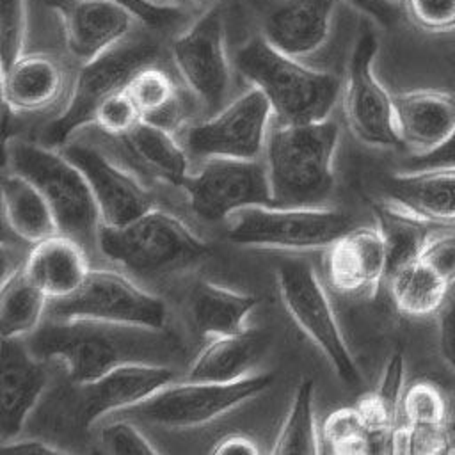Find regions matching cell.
I'll use <instances>...</instances> for the list:
<instances>
[{"mask_svg":"<svg viewBox=\"0 0 455 455\" xmlns=\"http://www.w3.org/2000/svg\"><path fill=\"white\" fill-rule=\"evenodd\" d=\"M259 299L210 281H199L190 293V315L196 327L208 336H224L245 329L247 315Z\"/></svg>","mask_w":455,"mask_h":455,"instance_id":"f1b7e54d","label":"cell"},{"mask_svg":"<svg viewBox=\"0 0 455 455\" xmlns=\"http://www.w3.org/2000/svg\"><path fill=\"white\" fill-rule=\"evenodd\" d=\"M448 409L450 400L435 384L416 380L403 391L400 421L416 428H443L448 427Z\"/></svg>","mask_w":455,"mask_h":455,"instance_id":"e575fe53","label":"cell"},{"mask_svg":"<svg viewBox=\"0 0 455 455\" xmlns=\"http://www.w3.org/2000/svg\"><path fill=\"white\" fill-rule=\"evenodd\" d=\"M2 210L11 231L28 243H37L60 233L44 196L18 172L7 171L2 176Z\"/></svg>","mask_w":455,"mask_h":455,"instance_id":"83f0119b","label":"cell"},{"mask_svg":"<svg viewBox=\"0 0 455 455\" xmlns=\"http://www.w3.org/2000/svg\"><path fill=\"white\" fill-rule=\"evenodd\" d=\"M172 59L187 87L208 112H219L229 91L224 23L217 9L203 14L172 43Z\"/></svg>","mask_w":455,"mask_h":455,"instance_id":"5bb4252c","label":"cell"},{"mask_svg":"<svg viewBox=\"0 0 455 455\" xmlns=\"http://www.w3.org/2000/svg\"><path fill=\"white\" fill-rule=\"evenodd\" d=\"M395 119L403 146L427 153L446 140L455 128V94L419 89L393 94Z\"/></svg>","mask_w":455,"mask_h":455,"instance_id":"44dd1931","label":"cell"},{"mask_svg":"<svg viewBox=\"0 0 455 455\" xmlns=\"http://www.w3.org/2000/svg\"><path fill=\"white\" fill-rule=\"evenodd\" d=\"M64 80V69L53 57L21 55L2 71L4 105L12 112L43 110L59 100Z\"/></svg>","mask_w":455,"mask_h":455,"instance_id":"484cf974","label":"cell"},{"mask_svg":"<svg viewBox=\"0 0 455 455\" xmlns=\"http://www.w3.org/2000/svg\"><path fill=\"white\" fill-rule=\"evenodd\" d=\"M124 91L137 105L142 121L169 132L181 124L185 117L183 101L165 71L151 64L144 66L128 80Z\"/></svg>","mask_w":455,"mask_h":455,"instance_id":"1f68e13d","label":"cell"},{"mask_svg":"<svg viewBox=\"0 0 455 455\" xmlns=\"http://www.w3.org/2000/svg\"><path fill=\"white\" fill-rule=\"evenodd\" d=\"M338 139V124L329 119L270 124L265 144L270 206H320L334 187L332 162Z\"/></svg>","mask_w":455,"mask_h":455,"instance_id":"7a4b0ae2","label":"cell"},{"mask_svg":"<svg viewBox=\"0 0 455 455\" xmlns=\"http://www.w3.org/2000/svg\"><path fill=\"white\" fill-rule=\"evenodd\" d=\"M336 0H281L263 20L261 36L279 52L295 59L323 46Z\"/></svg>","mask_w":455,"mask_h":455,"instance_id":"ffe728a7","label":"cell"},{"mask_svg":"<svg viewBox=\"0 0 455 455\" xmlns=\"http://www.w3.org/2000/svg\"><path fill=\"white\" fill-rule=\"evenodd\" d=\"M124 162L137 172L164 183L183 187L188 176V153L178 144L172 132L140 121L116 139Z\"/></svg>","mask_w":455,"mask_h":455,"instance_id":"7402d4cb","label":"cell"},{"mask_svg":"<svg viewBox=\"0 0 455 455\" xmlns=\"http://www.w3.org/2000/svg\"><path fill=\"white\" fill-rule=\"evenodd\" d=\"M437 341L443 361L455 371V297L446 300L437 313Z\"/></svg>","mask_w":455,"mask_h":455,"instance_id":"ee69618b","label":"cell"},{"mask_svg":"<svg viewBox=\"0 0 455 455\" xmlns=\"http://www.w3.org/2000/svg\"><path fill=\"white\" fill-rule=\"evenodd\" d=\"M437 167H455V128L443 144L427 153H412L405 164V171Z\"/></svg>","mask_w":455,"mask_h":455,"instance_id":"7bdbcfd3","label":"cell"},{"mask_svg":"<svg viewBox=\"0 0 455 455\" xmlns=\"http://www.w3.org/2000/svg\"><path fill=\"white\" fill-rule=\"evenodd\" d=\"M25 44V2L0 0V55L2 71L23 55Z\"/></svg>","mask_w":455,"mask_h":455,"instance_id":"74e56055","label":"cell"},{"mask_svg":"<svg viewBox=\"0 0 455 455\" xmlns=\"http://www.w3.org/2000/svg\"><path fill=\"white\" fill-rule=\"evenodd\" d=\"M128 7L133 16L151 28H162L178 18V9L172 5L155 4L151 0H116Z\"/></svg>","mask_w":455,"mask_h":455,"instance_id":"b9f144b4","label":"cell"},{"mask_svg":"<svg viewBox=\"0 0 455 455\" xmlns=\"http://www.w3.org/2000/svg\"><path fill=\"white\" fill-rule=\"evenodd\" d=\"M158 46L148 39L119 41L98 57L82 64L71 96L44 132L50 146L62 148L84 124L94 123L98 107L114 92L126 87L128 80L144 66L155 62Z\"/></svg>","mask_w":455,"mask_h":455,"instance_id":"8992f818","label":"cell"},{"mask_svg":"<svg viewBox=\"0 0 455 455\" xmlns=\"http://www.w3.org/2000/svg\"><path fill=\"white\" fill-rule=\"evenodd\" d=\"M323 437L332 453H375L371 434L357 407H343L323 421Z\"/></svg>","mask_w":455,"mask_h":455,"instance_id":"d590c367","label":"cell"},{"mask_svg":"<svg viewBox=\"0 0 455 455\" xmlns=\"http://www.w3.org/2000/svg\"><path fill=\"white\" fill-rule=\"evenodd\" d=\"M46 315L53 320L85 318L155 329L165 327L167 320L162 299L114 270H91L78 290L50 299Z\"/></svg>","mask_w":455,"mask_h":455,"instance_id":"9c48e42d","label":"cell"},{"mask_svg":"<svg viewBox=\"0 0 455 455\" xmlns=\"http://www.w3.org/2000/svg\"><path fill=\"white\" fill-rule=\"evenodd\" d=\"M2 453H18V455H59L66 450L41 439H11L2 443Z\"/></svg>","mask_w":455,"mask_h":455,"instance_id":"bcb514c9","label":"cell"},{"mask_svg":"<svg viewBox=\"0 0 455 455\" xmlns=\"http://www.w3.org/2000/svg\"><path fill=\"white\" fill-rule=\"evenodd\" d=\"M448 430L451 435V448L450 453H455V395L450 400V409H448Z\"/></svg>","mask_w":455,"mask_h":455,"instance_id":"c3c4849f","label":"cell"},{"mask_svg":"<svg viewBox=\"0 0 455 455\" xmlns=\"http://www.w3.org/2000/svg\"><path fill=\"white\" fill-rule=\"evenodd\" d=\"M389 201L435 222L455 226V167L402 171L386 180Z\"/></svg>","mask_w":455,"mask_h":455,"instance_id":"cb8c5ba5","label":"cell"},{"mask_svg":"<svg viewBox=\"0 0 455 455\" xmlns=\"http://www.w3.org/2000/svg\"><path fill=\"white\" fill-rule=\"evenodd\" d=\"M387 283L396 309L412 318L437 315L453 286L419 256L393 272Z\"/></svg>","mask_w":455,"mask_h":455,"instance_id":"4dcf8cb0","label":"cell"},{"mask_svg":"<svg viewBox=\"0 0 455 455\" xmlns=\"http://www.w3.org/2000/svg\"><path fill=\"white\" fill-rule=\"evenodd\" d=\"M450 284H455V233H437L419 254Z\"/></svg>","mask_w":455,"mask_h":455,"instance_id":"60d3db41","label":"cell"},{"mask_svg":"<svg viewBox=\"0 0 455 455\" xmlns=\"http://www.w3.org/2000/svg\"><path fill=\"white\" fill-rule=\"evenodd\" d=\"M23 270L48 299L73 293L91 272L85 247L64 233L32 243L23 261Z\"/></svg>","mask_w":455,"mask_h":455,"instance_id":"603a6c76","label":"cell"},{"mask_svg":"<svg viewBox=\"0 0 455 455\" xmlns=\"http://www.w3.org/2000/svg\"><path fill=\"white\" fill-rule=\"evenodd\" d=\"M403 354L393 352L382 371V379L377 389L366 393L355 403L361 412L377 451H389L391 434L396 428L402 416V396L403 386Z\"/></svg>","mask_w":455,"mask_h":455,"instance_id":"f546056e","label":"cell"},{"mask_svg":"<svg viewBox=\"0 0 455 455\" xmlns=\"http://www.w3.org/2000/svg\"><path fill=\"white\" fill-rule=\"evenodd\" d=\"M373 213L377 229L386 243V279L403 265L414 261L439 229L444 228L389 199L375 204Z\"/></svg>","mask_w":455,"mask_h":455,"instance_id":"4316f807","label":"cell"},{"mask_svg":"<svg viewBox=\"0 0 455 455\" xmlns=\"http://www.w3.org/2000/svg\"><path fill=\"white\" fill-rule=\"evenodd\" d=\"M41 359L64 364L71 384H87L130 364H167L181 354L180 339L165 327H144L101 320H53L41 323L28 343Z\"/></svg>","mask_w":455,"mask_h":455,"instance_id":"6da1fadb","label":"cell"},{"mask_svg":"<svg viewBox=\"0 0 455 455\" xmlns=\"http://www.w3.org/2000/svg\"><path fill=\"white\" fill-rule=\"evenodd\" d=\"M62 21L66 46L82 64L123 41L133 12L116 0H44Z\"/></svg>","mask_w":455,"mask_h":455,"instance_id":"e0dca14e","label":"cell"},{"mask_svg":"<svg viewBox=\"0 0 455 455\" xmlns=\"http://www.w3.org/2000/svg\"><path fill=\"white\" fill-rule=\"evenodd\" d=\"M100 443L108 453L116 455H153L158 450L130 421L119 419L101 427Z\"/></svg>","mask_w":455,"mask_h":455,"instance_id":"f35d334b","label":"cell"},{"mask_svg":"<svg viewBox=\"0 0 455 455\" xmlns=\"http://www.w3.org/2000/svg\"><path fill=\"white\" fill-rule=\"evenodd\" d=\"M272 107L254 85L235 101L224 105L212 117L190 126L185 149L196 158H245L256 160L265 153Z\"/></svg>","mask_w":455,"mask_h":455,"instance_id":"7c38bea8","label":"cell"},{"mask_svg":"<svg viewBox=\"0 0 455 455\" xmlns=\"http://www.w3.org/2000/svg\"><path fill=\"white\" fill-rule=\"evenodd\" d=\"M212 453H217V455H256L259 453V448L258 444L247 437V435H242V434H231L224 439H220L213 448H212Z\"/></svg>","mask_w":455,"mask_h":455,"instance_id":"7dc6e473","label":"cell"},{"mask_svg":"<svg viewBox=\"0 0 455 455\" xmlns=\"http://www.w3.org/2000/svg\"><path fill=\"white\" fill-rule=\"evenodd\" d=\"M348 229V215L322 206H247L228 220L231 242L268 249L329 247Z\"/></svg>","mask_w":455,"mask_h":455,"instance_id":"52a82bcc","label":"cell"},{"mask_svg":"<svg viewBox=\"0 0 455 455\" xmlns=\"http://www.w3.org/2000/svg\"><path fill=\"white\" fill-rule=\"evenodd\" d=\"M140 121H142L140 112L124 89L108 96L98 107L96 117H94V123L100 126V130L112 139L123 137L132 128H135Z\"/></svg>","mask_w":455,"mask_h":455,"instance_id":"8d00e7d4","label":"cell"},{"mask_svg":"<svg viewBox=\"0 0 455 455\" xmlns=\"http://www.w3.org/2000/svg\"><path fill=\"white\" fill-rule=\"evenodd\" d=\"M5 158L12 172L25 176L44 196L60 233L84 247L98 245L101 217L94 196L84 172L62 151L12 139L5 146Z\"/></svg>","mask_w":455,"mask_h":455,"instance_id":"5b68a950","label":"cell"},{"mask_svg":"<svg viewBox=\"0 0 455 455\" xmlns=\"http://www.w3.org/2000/svg\"><path fill=\"white\" fill-rule=\"evenodd\" d=\"M48 384V371L21 338H2L0 439H14Z\"/></svg>","mask_w":455,"mask_h":455,"instance_id":"d6986e66","label":"cell"},{"mask_svg":"<svg viewBox=\"0 0 455 455\" xmlns=\"http://www.w3.org/2000/svg\"><path fill=\"white\" fill-rule=\"evenodd\" d=\"M98 249L132 275L158 279L203 261L210 249L185 222L156 206L132 222L100 226Z\"/></svg>","mask_w":455,"mask_h":455,"instance_id":"277c9868","label":"cell"},{"mask_svg":"<svg viewBox=\"0 0 455 455\" xmlns=\"http://www.w3.org/2000/svg\"><path fill=\"white\" fill-rule=\"evenodd\" d=\"M275 455H313L320 453L318 434L315 425V382L300 380L295 389L291 405L277 434Z\"/></svg>","mask_w":455,"mask_h":455,"instance_id":"836d02e7","label":"cell"},{"mask_svg":"<svg viewBox=\"0 0 455 455\" xmlns=\"http://www.w3.org/2000/svg\"><path fill=\"white\" fill-rule=\"evenodd\" d=\"M48 302V295L25 274L23 267L4 277L0 288L2 338L34 332L43 323Z\"/></svg>","mask_w":455,"mask_h":455,"instance_id":"d6a6232c","label":"cell"},{"mask_svg":"<svg viewBox=\"0 0 455 455\" xmlns=\"http://www.w3.org/2000/svg\"><path fill=\"white\" fill-rule=\"evenodd\" d=\"M377 50V37L371 32L361 34L348 62L343 110L352 133L359 140L377 148H396L402 146V140L396 128L393 96L373 73Z\"/></svg>","mask_w":455,"mask_h":455,"instance_id":"4fadbf2b","label":"cell"},{"mask_svg":"<svg viewBox=\"0 0 455 455\" xmlns=\"http://www.w3.org/2000/svg\"><path fill=\"white\" fill-rule=\"evenodd\" d=\"M409 18L427 32L455 30V0H405Z\"/></svg>","mask_w":455,"mask_h":455,"instance_id":"ab89813d","label":"cell"},{"mask_svg":"<svg viewBox=\"0 0 455 455\" xmlns=\"http://www.w3.org/2000/svg\"><path fill=\"white\" fill-rule=\"evenodd\" d=\"M274 377L268 373L247 375L235 382L169 384L148 400L124 409L133 418L171 430L201 427L213 421L270 387Z\"/></svg>","mask_w":455,"mask_h":455,"instance_id":"ba28073f","label":"cell"},{"mask_svg":"<svg viewBox=\"0 0 455 455\" xmlns=\"http://www.w3.org/2000/svg\"><path fill=\"white\" fill-rule=\"evenodd\" d=\"M270 345V336L263 329H242L233 334L213 336L197 354L188 368L187 380L199 382H235L249 375Z\"/></svg>","mask_w":455,"mask_h":455,"instance_id":"d4e9b609","label":"cell"},{"mask_svg":"<svg viewBox=\"0 0 455 455\" xmlns=\"http://www.w3.org/2000/svg\"><path fill=\"white\" fill-rule=\"evenodd\" d=\"M235 64L267 96L279 123L323 121L339 94V80L334 75L304 66L274 48L263 36L245 43L236 52Z\"/></svg>","mask_w":455,"mask_h":455,"instance_id":"3957f363","label":"cell"},{"mask_svg":"<svg viewBox=\"0 0 455 455\" xmlns=\"http://www.w3.org/2000/svg\"><path fill=\"white\" fill-rule=\"evenodd\" d=\"M183 188L192 212L208 222L231 217L247 206H270V183L265 162L212 156L188 174Z\"/></svg>","mask_w":455,"mask_h":455,"instance_id":"8fae6325","label":"cell"},{"mask_svg":"<svg viewBox=\"0 0 455 455\" xmlns=\"http://www.w3.org/2000/svg\"><path fill=\"white\" fill-rule=\"evenodd\" d=\"M174 2H180V4H199V2H206V0H174Z\"/></svg>","mask_w":455,"mask_h":455,"instance_id":"681fc988","label":"cell"},{"mask_svg":"<svg viewBox=\"0 0 455 455\" xmlns=\"http://www.w3.org/2000/svg\"><path fill=\"white\" fill-rule=\"evenodd\" d=\"M355 9L371 16L382 27H393L400 18V5L396 0H347Z\"/></svg>","mask_w":455,"mask_h":455,"instance_id":"f6af8a7d","label":"cell"},{"mask_svg":"<svg viewBox=\"0 0 455 455\" xmlns=\"http://www.w3.org/2000/svg\"><path fill=\"white\" fill-rule=\"evenodd\" d=\"M60 151L84 172L103 226H124L155 206L148 188L94 146L66 142Z\"/></svg>","mask_w":455,"mask_h":455,"instance_id":"2e32d148","label":"cell"},{"mask_svg":"<svg viewBox=\"0 0 455 455\" xmlns=\"http://www.w3.org/2000/svg\"><path fill=\"white\" fill-rule=\"evenodd\" d=\"M174 371L167 364L130 363L117 366L87 384H73L71 412L80 428H89L101 416L133 407L169 386Z\"/></svg>","mask_w":455,"mask_h":455,"instance_id":"9a60e30c","label":"cell"},{"mask_svg":"<svg viewBox=\"0 0 455 455\" xmlns=\"http://www.w3.org/2000/svg\"><path fill=\"white\" fill-rule=\"evenodd\" d=\"M386 272V243L377 226L348 229L329 245L325 274L331 288L341 295L373 297Z\"/></svg>","mask_w":455,"mask_h":455,"instance_id":"ac0fdd59","label":"cell"},{"mask_svg":"<svg viewBox=\"0 0 455 455\" xmlns=\"http://www.w3.org/2000/svg\"><path fill=\"white\" fill-rule=\"evenodd\" d=\"M277 288L290 316L320 348L334 373L348 386L359 384L357 364L313 267L302 261L283 263L277 268Z\"/></svg>","mask_w":455,"mask_h":455,"instance_id":"30bf717a","label":"cell"}]
</instances>
